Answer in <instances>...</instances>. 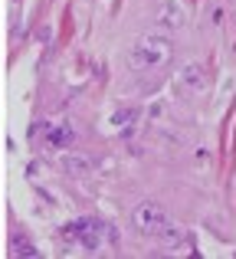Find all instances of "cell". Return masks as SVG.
I'll use <instances>...</instances> for the list:
<instances>
[{"instance_id":"6da1fadb","label":"cell","mask_w":236,"mask_h":259,"mask_svg":"<svg viewBox=\"0 0 236 259\" xmlns=\"http://www.w3.org/2000/svg\"><path fill=\"white\" fill-rule=\"evenodd\" d=\"M174 59V43L161 33H148L134 43V50L128 53V66L138 72H154V69H164L167 63Z\"/></svg>"},{"instance_id":"7a4b0ae2","label":"cell","mask_w":236,"mask_h":259,"mask_svg":"<svg viewBox=\"0 0 236 259\" xmlns=\"http://www.w3.org/2000/svg\"><path fill=\"white\" fill-rule=\"evenodd\" d=\"M131 220H134V227H138L141 233L154 236V240H158V233L164 227H171V217H167V210L161 207L158 200H141L138 207L131 210Z\"/></svg>"},{"instance_id":"3957f363","label":"cell","mask_w":236,"mask_h":259,"mask_svg":"<svg viewBox=\"0 0 236 259\" xmlns=\"http://www.w3.org/2000/svg\"><path fill=\"white\" fill-rule=\"evenodd\" d=\"M138 121H141L138 105H121V108H115V112H109L102 118V132L112 135V138H128V135L138 128Z\"/></svg>"},{"instance_id":"277c9868","label":"cell","mask_w":236,"mask_h":259,"mask_svg":"<svg viewBox=\"0 0 236 259\" xmlns=\"http://www.w3.org/2000/svg\"><path fill=\"white\" fill-rule=\"evenodd\" d=\"M63 233L69 236V240H79L85 249H99V246H102V236H112V230L105 227V223H99V220H92V217H85V220L69 223Z\"/></svg>"},{"instance_id":"5b68a950","label":"cell","mask_w":236,"mask_h":259,"mask_svg":"<svg viewBox=\"0 0 236 259\" xmlns=\"http://www.w3.org/2000/svg\"><path fill=\"white\" fill-rule=\"evenodd\" d=\"M72 141H76V132H72L69 121H56V125H50V132H46V148H53V151H66Z\"/></svg>"},{"instance_id":"8992f818","label":"cell","mask_w":236,"mask_h":259,"mask_svg":"<svg viewBox=\"0 0 236 259\" xmlns=\"http://www.w3.org/2000/svg\"><path fill=\"white\" fill-rule=\"evenodd\" d=\"M158 26H164V30H180V26H184V10H180L177 0H164V4H161Z\"/></svg>"},{"instance_id":"52a82bcc","label":"cell","mask_w":236,"mask_h":259,"mask_svg":"<svg viewBox=\"0 0 236 259\" xmlns=\"http://www.w3.org/2000/svg\"><path fill=\"white\" fill-rule=\"evenodd\" d=\"M158 243H161V246H167V249H177V246H184V243H187V230H180L177 223H171V227H164L158 233Z\"/></svg>"},{"instance_id":"ba28073f","label":"cell","mask_w":236,"mask_h":259,"mask_svg":"<svg viewBox=\"0 0 236 259\" xmlns=\"http://www.w3.org/2000/svg\"><path fill=\"white\" fill-rule=\"evenodd\" d=\"M63 167H66V174H72V177H85L92 171V158H85V154H66Z\"/></svg>"},{"instance_id":"9c48e42d","label":"cell","mask_w":236,"mask_h":259,"mask_svg":"<svg viewBox=\"0 0 236 259\" xmlns=\"http://www.w3.org/2000/svg\"><path fill=\"white\" fill-rule=\"evenodd\" d=\"M180 82L184 85H191V89H204V66H184L180 69Z\"/></svg>"},{"instance_id":"30bf717a","label":"cell","mask_w":236,"mask_h":259,"mask_svg":"<svg viewBox=\"0 0 236 259\" xmlns=\"http://www.w3.org/2000/svg\"><path fill=\"white\" fill-rule=\"evenodd\" d=\"M13 253L17 256H36V246L33 243L26 246V243H20V236H13Z\"/></svg>"}]
</instances>
